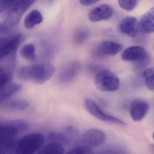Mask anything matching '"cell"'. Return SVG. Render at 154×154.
<instances>
[{"instance_id": "6da1fadb", "label": "cell", "mask_w": 154, "mask_h": 154, "mask_svg": "<svg viewBox=\"0 0 154 154\" xmlns=\"http://www.w3.org/2000/svg\"><path fill=\"white\" fill-rule=\"evenodd\" d=\"M55 72V68L48 63H38L22 66L18 72L19 77L24 81H30L42 84L51 78Z\"/></svg>"}, {"instance_id": "7a4b0ae2", "label": "cell", "mask_w": 154, "mask_h": 154, "mask_svg": "<svg viewBox=\"0 0 154 154\" xmlns=\"http://www.w3.org/2000/svg\"><path fill=\"white\" fill-rule=\"evenodd\" d=\"M35 2L32 0L14 1L6 13L4 22L2 24V32H6L17 25L23 14Z\"/></svg>"}, {"instance_id": "3957f363", "label": "cell", "mask_w": 154, "mask_h": 154, "mask_svg": "<svg viewBox=\"0 0 154 154\" xmlns=\"http://www.w3.org/2000/svg\"><path fill=\"white\" fill-rule=\"evenodd\" d=\"M45 142L43 135L32 133L23 137L17 142L15 154H35Z\"/></svg>"}, {"instance_id": "277c9868", "label": "cell", "mask_w": 154, "mask_h": 154, "mask_svg": "<svg viewBox=\"0 0 154 154\" xmlns=\"http://www.w3.org/2000/svg\"><path fill=\"white\" fill-rule=\"evenodd\" d=\"M94 84L100 91L114 92L119 88V78L115 73L109 70H104L97 73L94 77Z\"/></svg>"}, {"instance_id": "5b68a950", "label": "cell", "mask_w": 154, "mask_h": 154, "mask_svg": "<svg viewBox=\"0 0 154 154\" xmlns=\"http://www.w3.org/2000/svg\"><path fill=\"white\" fill-rule=\"evenodd\" d=\"M84 104L87 111L97 119L108 124L123 127L127 125L126 123L123 120L116 117L106 114L99 107L92 99L88 98H85Z\"/></svg>"}, {"instance_id": "8992f818", "label": "cell", "mask_w": 154, "mask_h": 154, "mask_svg": "<svg viewBox=\"0 0 154 154\" xmlns=\"http://www.w3.org/2000/svg\"><path fill=\"white\" fill-rule=\"evenodd\" d=\"M28 124L22 121L11 124H0V142L15 140L19 130H25Z\"/></svg>"}, {"instance_id": "52a82bcc", "label": "cell", "mask_w": 154, "mask_h": 154, "mask_svg": "<svg viewBox=\"0 0 154 154\" xmlns=\"http://www.w3.org/2000/svg\"><path fill=\"white\" fill-rule=\"evenodd\" d=\"M21 34H16L0 40V60L14 52L22 40Z\"/></svg>"}, {"instance_id": "ba28073f", "label": "cell", "mask_w": 154, "mask_h": 154, "mask_svg": "<svg viewBox=\"0 0 154 154\" xmlns=\"http://www.w3.org/2000/svg\"><path fill=\"white\" fill-rule=\"evenodd\" d=\"M149 109L150 106L146 101L137 99L132 101L129 112L132 119L135 122H139L145 117Z\"/></svg>"}, {"instance_id": "9c48e42d", "label": "cell", "mask_w": 154, "mask_h": 154, "mask_svg": "<svg viewBox=\"0 0 154 154\" xmlns=\"http://www.w3.org/2000/svg\"><path fill=\"white\" fill-rule=\"evenodd\" d=\"M82 139L86 146H97L105 143L106 136L102 130L97 128H91L84 132Z\"/></svg>"}, {"instance_id": "30bf717a", "label": "cell", "mask_w": 154, "mask_h": 154, "mask_svg": "<svg viewBox=\"0 0 154 154\" xmlns=\"http://www.w3.org/2000/svg\"><path fill=\"white\" fill-rule=\"evenodd\" d=\"M146 57V52L144 47L133 46L125 49L121 54V58L125 61L140 62Z\"/></svg>"}, {"instance_id": "8fae6325", "label": "cell", "mask_w": 154, "mask_h": 154, "mask_svg": "<svg viewBox=\"0 0 154 154\" xmlns=\"http://www.w3.org/2000/svg\"><path fill=\"white\" fill-rule=\"evenodd\" d=\"M113 14V9L110 5L103 4L92 9L88 17L91 21H100L109 19Z\"/></svg>"}, {"instance_id": "7c38bea8", "label": "cell", "mask_w": 154, "mask_h": 154, "mask_svg": "<svg viewBox=\"0 0 154 154\" xmlns=\"http://www.w3.org/2000/svg\"><path fill=\"white\" fill-rule=\"evenodd\" d=\"M123 46L117 42L110 40L102 41L96 49L97 55L99 57L114 56L120 52Z\"/></svg>"}, {"instance_id": "4fadbf2b", "label": "cell", "mask_w": 154, "mask_h": 154, "mask_svg": "<svg viewBox=\"0 0 154 154\" xmlns=\"http://www.w3.org/2000/svg\"><path fill=\"white\" fill-rule=\"evenodd\" d=\"M119 29L124 34L129 37H135L139 30L138 21L133 16L125 17L120 23Z\"/></svg>"}, {"instance_id": "5bb4252c", "label": "cell", "mask_w": 154, "mask_h": 154, "mask_svg": "<svg viewBox=\"0 0 154 154\" xmlns=\"http://www.w3.org/2000/svg\"><path fill=\"white\" fill-rule=\"evenodd\" d=\"M138 27L143 33H154V6L142 16L138 22Z\"/></svg>"}, {"instance_id": "9a60e30c", "label": "cell", "mask_w": 154, "mask_h": 154, "mask_svg": "<svg viewBox=\"0 0 154 154\" xmlns=\"http://www.w3.org/2000/svg\"><path fill=\"white\" fill-rule=\"evenodd\" d=\"M22 88V86L20 84L10 82L0 92V103L19 93L21 90Z\"/></svg>"}, {"instance_id": "2e32d148", "label": "cell", "mask_w": 154, "mask_h": 154, "mask_svg": "<svg viewBox=\"0 0 154 154\" xmlns=\"http://www.w3.org/2000/svg\"><path fill=\"white\" fill-rule=\"evenodd\" d=\"M43 17L41 13L38 10H33L27 15L24 20V26L28 29H32L36 25L42 23Z\"/></svg>"}, {"instance_id": "e0dca14e", "label": "cell", "mask_w": 154, "mask_h": 154, "mask_svg": "<svg viewBox=\"0 0 154 154\" xmlns=\"http://www.w3.org/2000/svg\"><path fill=\"white\" fill-rule=\"evenodd\" d=\"M79 66L75 62L69 65L63 70L60 75V79L64 82L70 81L74 78L79 71Z\"/></svg>"}, {"instance_id": "ac0fdd59", "label": "cell", "mask_w": 154, "mask_h": 154, "mask_svg": "<svg viewBox=\"0 0 154 154\" xmlns=\"http://www.w3.org/2000/svg\"><path fill=\"white\" fill-rule=\"evenodd\" d=\"M64 151V146L61 145L50 143L44 146L38 154H63Z\"/></svg>"}, {"instance_id": "d6986e66", "label": "cell", "mask_w": 154, "mask_h": 154, "mask_svg": "<svg viewBox=\"0 0 154 154\" xmlns=\"http://www.w3.org/2000/svg\"><path fill=\"white\" fill-rule=\"evenodd\" d=\"M29 105V103L26 100L17 99L6 102L5 105V107L6 109L9 110L21 111L26 109Z\"/></svg>"}, {"instance_id": "ffe728a7", "label": "cell", "mask_w": 154, "mask_h": 154, "mask_svg": "<svg viewBox=\"0 0 154 154\" xmlns=\"http://www.w3.org/2000/svg\"><path fill=\"white\" fill-rule=\"evenodd\" d=\"M21 56L25 59L29 61H34L36 58L35 48L32 43L24 45L20 52Z\"/></svg>"}, {"instance_id": "44dd1931", "label": "cell", "mask_w": 154, "mask_h": 154, "mask_svg": "<svg viewBox=\"0 0 154 154\" xmlns=\"http://www.w3.org/2000/svg\"><path fill=\"white\" fill-rule=\"evenodd\" d=\"M146 86L149 90L154 91V68L146 70L143 73Z\"/></svg>"}, {"instance_id": "7402d4cb", "label": "cell", "mask_w": 154, "mask_h": 154, "mask_svg": "<svg viewBox=\"0 0 154 154\" xmlns=\"http://www.w3.org/2000/svg\"><path fill=\"white\" fill-rule=\"evenodd\" d=\"M11 72L8 70L0 68V92L11 82Z\"/></svg>"}, {"instance_id": "603a6c76", "label": "cell", "mask_w": 154, "mask_h": 154, "mask_svg": "<svg viewBox=\"0 0 154 154\" xmlns=\"http://www.w3.org/2000/svg\"><path fill=\"white\" fill-rule=\"evenodd\" d=\"M50 140L51 141V143L58 144L61 145L62 146L67 145L68 143L67 140L65 136L63 135L61 133L57 132H52L49 136Z\"/></svg>"}, {"instance_id": "cb8c5ba5", "label": "cell", "mask_w": 154, "mask_h": 154, "mask_svg": "<svg viewBox=\"0 0 154 154\" xmlns=\"http://www.w3.org/2000/svg\"><path fill=\"white\" fill-rule=\"evenodd\" d=\"M138 1L135 0L119 1V4L122 9L127 11L134 10L138 3Z\"/></svg>"}, {"instance_id": "d4e9b609", "label": "cell", "mask_w": 154, "mask_h": 154, "mask_svg": "<svg viewBox=\"0 0 154 154\" xmlns=\"http://www.w3.org/2000/svg\"><path fill=\"white\" fill-rule=\"evenodd\" d=\"M66 154H94V153L89 147L86 146H81L73 148Z\"/></svg>"}, {"instance_id": "484cf974", "label": "cell", "mask_w": 154, "mask_h": 154, "mask_svg": "<svg viewBox=\"0 0 154 154\" xmlns=\"http://www.w3.org/2000/svg\"><path fill=\"white\" fill-rule=\"evenodd\" d=\"M88 32L86 30L78 32L75 36V40L78 43H82L88 38Z\"/></svg>"}, {"instance_id": "4316f807", "label": "cell", "mask_w": 154, "mask_h": 154, "mask_svg": "<svg viewBox=\"0 0 154 154\" xmlns=\"http://www.w3.org/2000/svg\"><path fill=\"white\" fill-rule=\"evenodd\" d=\"M14 1H1L0 0V14L8 10L11 6Z\"/></svg>"}, {"instance_id": "83f0119b", "label": "cell", "mask_w": 154, "mask_h": 154, "mask_svg": "<svg viewBox=\"0 0 154 154\" xmlns=\"http://www.w3.org/2000/svg\"><path fill=\"white\" fill-rule=\"evenodd\" d=\"M97 1L95 0H81L80 1V2L82 5L85 6H89V5H92L97 2Z\"/></svg>"}, {"instance_id": "f1b7e54d", "label": "cell", "mask_w": 154, "mask_h": 154, "mask_svg": "<svg viewBox=\"0 0 154 154\" xmlns=\"http://www.w3.org/2000/svg\"><path fill=\"white\" fill-rule=\"evenodd\" d=\"M151 150L152 154H154V144L151 145Z\"/></svg>"}, {"instance_id": "f546056e", "label": "cell", "mask_w": 154, "mask_h": 154, "mask_svg": "<svg viewBox=\"0 0 154 154\" xmlns=\"http://www.w3.org/2000/svg\"><path fill=\"white\" fill-rule=\"evenodd\" d=\"M2 31V24L0 23V33Z\"/></svg>"}, {"instance_id": "4dcf8cb0", "label": "cell", "mask_w": 154, "mask_h": 154, "mask_svg": "<svg viewBox=\"0 0 154 154\" xmlns=\"http://www.w3.org/2000/svg\"><path fill=\"white\" fill-rule=\"evenodd\" d=\"M152 137H153V139L154 140V132L153 133V134Z\"/></svg>"}]
</instances>
